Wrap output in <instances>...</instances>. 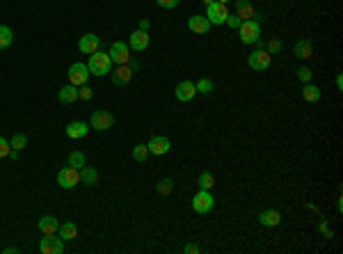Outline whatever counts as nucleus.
<instances>
[{
  "label": "nucleus",
  "instance_id": "nucleus-1",
  "mask_svg": "<svg viewBox=\"0 0 343 254\" xmlns=\"http://www.w3.org/2000/svg\"><path fill=\"white\" fill-rule=\"evenodd\" d=\"M112 67L110 53H103V50H96L90 55V62H87V69H90L91 76H108Z\"/></svg>",
  "mask_w": 343,
  "mask_h": 254
},
{
  "label": "nucleus",
  "instance_id": "nucleus-2",
  "mask_svg": "<svg viewBox=\"0 0 343 254\" xmlns=\"http://www.w3.org/2000/svg\"><path fill=\"white\" fill-rule=\"evenodd\" d=\"M238 32H240V42L243 44H247V46H250V44H256L261 39V23L259 21H243Z\"/></svg>",
  "mask_w": 343,
  "mask_h": 254
},
{
  "label": "nucleus",
  "instance_id": "nucleus-3",
  "mask_svg": "<svg viewBox=\"0 0 343 254\" xmlns=\"http://www.w3.org/2000/svg\"><path fill=\"white\" fill-rule=\"evenodd\" d=\"M270 62H273V55L266 48H261V46L254 53H250V57H247V67L252 71H266L270 67Z\"/></svg>",
  "mask_w": 343,
  "mask_h": 254
},
{
  "label": "nucleus",
  "instance_id": "nucleus-4",
  "mask_svg": "<svg viewBox=\"0 0 343 254\" xmlns=\"http://www.w3.org/2000/svg\"><path fill=\"white\" fill-rule=\"evenodd\" d=\"M213 204H215V199H213L210 190H204V188H199V192L192 197V211L199 215H206L213 208Z\"/></svg>",
  "mask_w": 343,
  "mask_h": 254
},
{
  "label": "nucleus",
  "instance_id": "nucleus-5",
  "mask_svg": "<svg viewBox=\"0 0 343 254\" xmlns=\"http://www.w3.org/2000/svg\"><path fill=\"white\" fill-rule=\"evenodd\" d=\"M206 19H208L210 25H222L224 21H227V16H229V9H227V5H222V2H210V5H206Z\"/></svg>",
  "mask_w": 343,
  "mask_h": 254
},
{
  "label": "nucleus",
  "instance_id": "nucleus-6",
  "mask_svg": "<svg viewBox=\"0 0 343 254\" xmlns=\"http://www.w3.org/2000/svg\"><path fill=\"white\" fill-rule=\"evenodd\" d=\"M57 184H60V188H73V185L80 184V169L76 167H62L60 172H57Z\"/></svg>",
  "mask_w": 343,
  "mask_h": 254
},
{
  "label": "nucleus",
  "instance_id": "nucleus-7",
  "mask_svg": "<svg viewBox=\"0 0 343 254\" xmlns=\"http://www.w3.org/2000/svg\"><path fill=\"white\" fill-rule=\"evenodd\" d=\"M39 252L42 254H62L64 252V240L60 236H44L39 240Z\"/></svg>",
  "mask_w": 343,
  "mask_h": 254
},
{
  "label": "nucleus",
  "instance_id": "nucleus-8",
  "mask_svg": "<svg viewBox=\"0 0 343 254\" xmlns=\"http://www.w3.org/2000/svg\"><path fill=\"white\" fill-rule=\"evenodd\" d=\"M90 69H87V64L83 62H73L69 67V80L71 85H76V87H80V85H85L87 80H90Z\"/></svg>",
  "mask_w": 343,
  "mask_h": 254
},
{
  "label": "nucleus",
  "instance_id": "nucleus-9",
  "mask_svg": "<svg viewBox=\"0 0 343 254\" xmlns=\"http://www.w3.org/2000/svg\"><path fill=\"white\" fill-rule=\"evenodd\" d=\"M114 124V117H112L108 110H96V113H91V128L94 131H108L112 128Z\"/></svg>",
  "mask_w": 343,
  "mask_h": 254
},
{
  "label": "nucleus",
  "instance_id": "nucleus-10",
  "mask_svg": "<svg viewBox=\"0 0 343 254\" xmlns=\"http://www.w3.org/2000/svg\"><path fill=\"white\" fill-rule=\"evenodd\" d=\"M110 60L112 64H128L131 55H128V44L124 42H114L110 46Z\"/></svg>",
  "mask_w": 343,
  "mask_h": 254
},
{
  "label": "nucleus",
  "instance_id": "nucleus-11",
  "mask_svg": "<svg viewBox=\"0 0 343 254\" xmlns=\"http://www.w3.org/2000/svg\"><path fill=\"white\" fill-rule=\"evenodd\" d=\"M174 94H176V99L181 101V103H188V101L195 99L197 87H195V83H192V80H181V83L176 85Z\"/></svg>",
  "mask_w": 343,
  "mask_h": 254
},
{
  "label": "nucleus",
  "instance_id": "nucleus-12",
  "mask_svg": "<svg viewBox=\"0 0 343 254\" xmlns=\"http://www.w3.org/2000/svg\"><path fill=\"white\" fill-rule=\"evenodd\" d=\"M78 50L80 53H85V55H91V53H96V50H101V37L96 35H85L80 37V42H78Z\"/></svg>",
  "mask_w": 343,
  "mask_h": 254
},
{
  "label": "nucleus",
  "instance_id": "nucleus-13",
  "mask_svg": "<svg viewBox=\"0 0 343 254\" xmlns=\"http://www.w3.org/2000/svg\"><path fill=\"white\" fill-rule=\"evenodd\" d=\"M131 78H133V71H131L128 64H119L114 71H110V80H112V85H117V87L128 85L131 83Z\"/></svg>",
  "mask_w": 343,
  "mask_h": 254
},
{
  "label": "nucleus",
  "instance_id": "nucleus-14",
  "mask_svg": "<svg viewBox=\"0 0 343 254\" xmlns=\"http://www.w3.org/2000/svg\"><path fill=\"white\" fill-rule=\"evenodd\" d=\"M37 229L42 231V236H55L57 229H60V220L55 215H44L39 222H37Z\"/></svg>",
  "mask_w": 343,
  "mask_h": 254
},
{
  "label": "nucleus",
  "instance_id": "nucleus-15",
  "mask_svg": "<svg viewBox=\"0 0 343 254\" xmlns=\"http://www.w3.org/2000/svg\"><path fill=\"white\" fill-rule=\"evenodd\" d=\"M236 14H238L243 21H254V19H256V21L261 23V16L254 12L250 0H236Z\"/></svg>",
  "mask_w": 343,
  "mask_h": 254
},
{
  "label": "nucleus",
  "instance_id": "nucleus-16",
  "mask_svg": "<svg viewBox=\"0 0 343 254\" xmlns=\"http://www.w3.org/2000/svg\"><path fill=\"white\" fill-rule=\"evenodd\" d=\"M149 154L154 156H165L169 151V140L165 138V135H154L151 140H149Z\"/></svg>",
  "mask_w": 343,
  "mask_h": 254
},
{
  "label": "nucleus",
  "instance_id": "nucleus-17",
  "mask_svg": "<svg viewBox=\"0 0 343 254\" xmlns=\"http://www.w3.org/2000/svg\"><path fill=\"white\" fill-rule=\"evenodd\" d=\"M188 28L195 32V35H206L210 30V23H208V19L206 16H202V14H192L188 19Z\"/></svg>",
  "mask_w": 343,
  "mask_h": 254
},
{
  "label": "nucleus",
  "instance_id": "nucleus-18",
  "mask_svg": "<svg viewBox=\"0 0 343 254\" xmlns=\"http://www.w3.org/2000/svg\"><path fill=\"white\" fill-rule=\"evenodd\" d=\"M128 44H131V48H133L135 53H142V50H147V46H149V32L135 30L133 35L128 37Z\"/></svg>",
  "mask_w": 343,
  "mask_h": 254
},
{
  "label": "nucleus",
  "instance_id": "nucleus-19",
  "mask_svg": "<svg viewBox=\"0 0 343 254\" xmlns=\"http://www.w3.org/2000/svg\"><path fill=\"white\" fill-rule=\"evenodd\" d=\"M293 55L297 57V60H309V57L314 55V44L309 42V39H300V42H295Z\"/></svg>",
  "mask_w": 343,
  "mask_h": 254
},
{
  "label": "nucleus",
  "instance_id": "nucleus-20",
  "mask_svg": "<svg viewBox=\"0 0 343 254\" xmlns=\"http://www.w3.org/2000/svg\"><path fill=\"white\" fill-rule=\"evenodd\" d=\"M259 222L263 227H277L281 222V213L274 211V208H266V211L259 213Z\"/></svg>",
  "mask_w": 343,
  "mask_h": 254
},
{
  "label": "nucleus",
  "instance_id": "nucleus-21",
  "mask_svg": "<svg viewBox=\"0 0 343 254\" xmlns=\"http://www.w3.org/2000/svg\"><path fill=\"white\" fill-rule=\"evenodd\" d=\"M90 131V124H85V121H71L69 126H67V135H69L71 140H80L85 138Z\"/></svg>",
  "mask_w": 343,
  "mask_h": 254
},
{
  "label": "nucleus",
  "instance_id": "nucleus-22",
  "mask_svg": "<svg viewBox=\"0 0 343 254\" xmlns=\"http://www.w3.org/2000/svg\"><path fill=\"white\" fill-rule=\"evenodd\" d=\"M57 101H60V103H76L78 101V87L76 85H64L62 90H60V92H57Z\"/></svg>",
  "mask_w": 343,
  "mask_h": 254
},
{
  "label": "nucleus",
  "instance_id": "nucleus-23",
  "mask_svg": "<svg viewBox=\"0 0 343 254\" xmlns=\"http://www.w3.org/2000/svg\"><path fill=\"white\" fill-rule=\"evenodd\" d=\"M80 184L94 188L98 184V172L94 167H80Z\"/></svg>",
  "mask_w": 343,
  "mask_h": 254
},
{
  "label": "nucleus",
  "instance_id": "nucleus-24",
  "mask_svg": "<svg viewBox=\"0 0 343 254\" xmlns=\"http://www.w3.org/2000/svg\"><path fill=\"white\" fill-rule=\"evenodd\" d=\"M57 236L67 243V240H73L78 236V227L73 225V222H62L60 225V229H57Z\"/></svg>",
  "mask_w": 343,
  "mask_h": 254
},
{
  "label": "nucleus",
  "instance_id": "nucleus-25",
  "mask_svg": "<svg viewBox=\"0 0 343 254\" xmlns=\"http://www.w3.org/2000/svg\"><path fill=\"white\" fill-rule=\"evenodd\" d=\"M302 99L309 101V103H314V101L320 99V90L316 87V85H309L304 83V90H302Z\"/></svg>",
  "mask_w": 343,
  "mask_h": 254
},
{
  "label": "nucleus",
  "instance_id": "nucleus-26",
  "mask_svg": "<svg viewBox=\"0 0 343 254\" xmlns=\"http://www.w3.org/2000/svg\"><path fill=\"white\" fill-rule=\"evenodd\" d=\"M12 42H14V32H12L7 25H0V50L9 48Z\"/></svg>",
  "mask_w": 343,
  "mask_h": 254
},
{
  "label": "nucleus",
  "instance_id": "nucleus-27",
  "mask_svg": "<svg viewBox=\"0 0 343 254\" xmlns=\"http://www.w3.org/2000/svg\"><path fill=\"white\" fill-rule=\"evenodd\" d=\"M131 156H133L135 162H144V161H147V156H149V147L144 144V142H140V144H135V147H133Z\"/></svg>",
  "mask_w": 343,
  "mask_h": 254
},
{
  "label": "nucleus",
  "instance_id": "nucleus-28",
  "mask_svg": "<svg viewBox=\"0 0 343 254\" xmlns=\"http://www.w3.org/2000/svg\"><path fill=\"white\" fill-rule=\"evenodd\" d=\"M195 87H197V92H202V94H210L213 90H215V83L210 80V78H199L195 83Z\"/></svg>",
  "mask_w": 343,
  "mask_h": 254
},
{
  "label": "nucleus",
  "instance_id": "nucleus-29",
  "mask_svg": "<svg viewBox=\"0 0 343 254\" xmlns=\"http://www.w3.org/2000/svg\"><path fill=\"white\" fill-rule=\"evenodd\" d=\"M215 185V177L210 174L208 169H204L202 174H199V188H204V190H210Z\"/></svg>",
  "mask_w": 343,
  "mask_h": 254
},
{
  "label": "nucleus",
  "instance_id": "nucleus-30",
  "mask_svg": "<svg viewBox=\"0 0 343 254\" xmlns=\"http://www.w3.org/2000/svg\"><path fill=\"white\" fill-rule=\"evenodd\" d=\"M85 162H87V158H85L83 151H71L69 154V165L71 167L80 169V167H85Z\"/></svg>",
  "mask_w": 343,
  "mask_h": 254
},
{
  "label": "nucleus",
  "instance_id": "nucleus-31",
  "mask_svg": "<svg viewBox=\"0 0 343 254\" xmlns=\"http://www.w3.org/2000/svg\"><path fill=\"white\" fill-rule=\"evenodd\" d=\"M25 144H28V138L23 133H16L12 140H9V147L16 149V151H21V149H25Z\"/></svg>",
  "mask_w": 343,
  "mask_h": 254
},
{
  "label": "nucleus",
  "instance_id": "nucleus-32",
  "mask_svg": "<svg viewBox=\"0 0 343 254\" xmlns=\"http://www.w3.org/2000/svg\"><path fill=\"white\" fill-rule=\"evenodd\" d=\"M156 190H158V195H169V192L174 190V181L172 179H162V181H158Z\"/></svg>",
  "mask_w": 343,
  "mask_h": 254
},
{
  "label": "nucleus",
  "instance_id": "nucleus-33",
  "mask_svg": "<svg viewBox=\"0 0 343 254\" xmlns=\"http://www.w3.org/2000/svg\"><path fill=\"white\" fill-rule=\"evenodd\" d=\"M281 48H284V44L279 42V39H270L266 46V50L270 53V55H274V53H281Z\"/></svg>",
  "mask_w": 343,
  "mask_h": 254
},
{
  "label": "nucleus",
  "instance_id": "nucleus-34",
  "mask_svg": "<svg viewBox=\"0 0 343 254\" xmlns=\"http://www.w3.org/2000/svg\"><path fill=\"white\" fill-rule=\"evenodd\" d=\"M224 23H227V25H229L231 30H238V28H240V23H243V19H240L238 14H229Z\"/></svg>",
  "mask_w": 343,
  "mask_h": 254
},
{
  "label": "nucleus",
  "instance_id": "nucleus-35",
  "mask_svg": "<svg viewBox=\"0 0 343 254\" xmlns=\"http://www.w3.org/2000/svg\"><path fill=\"white\" fill-rule=\"evenodd\" d=\"M311 76H314V73H311L309 67H300V69H297V78H300L302 83H311Z\"/></svg>",
  "mask_w": 343,
  "mask_h": 254
},
{
  "label": "nucleus",
  "instance_id": "nucleus-36",
  "mask_svg": "<svg viewBox=\"0 0 343 254\" xmlns=\"http://www.w3.org/2000/svg\"><path fill=\"white\" fill-rule=\"evenodd\" d=\"M12 147H9V140H5L2 135H0V158H7Z\"/></svg>",
  "mask_w": 343,
  "mask_h": 254
},
{
  "label": "nucleus",
  "instance_id": "nucleus-37",
  "mask_svg": "<svg viewBox=\"0 0 343 254\" xmlns=\"http://www.w3.org/2000/svg\"><path fill=\"white\" fill-rule=\"evenodd\" d=\"M91 96H94V92H91L90 87H85V85H80V87H78V99H83V101H90Z\"/></svg>",
  "mask_w": 343,
  "mask_h": 254
},
{
  "label": "nucleus",
  "instance_id": "nucleus-38",
  "mask_svg": "<svg viewBox=\"0 0 343 254\" xmlns=\"http://www.w3.org/2000/svg\"><path fill=\"white\" fill-rule=\"evenodd\" d=\"M158 2V7H162V9H174L176 5H179V0H156Z\"/></svg>",
  "mask_w": 343,
  "mask_h": 254
},
{
  "label": "nucleus",
  "instance_id": "nucleus-39",
  "mask_svg": "<svg viewBox=\"0 0 343 254\" xmlns=\"http://www.w3.org/2000/svg\"><path fill=\"white\" fill-rule=\"evenodd\" d=\"M183 252H185V254H199V252H202V247L195 245V243H188V245L183 247Z\"/></svg>",
  "mask_w": 343,
  "mask_h": 254
},
{
  "label": "nucleus",
  "instance_id": "nucleus-40",
  "mask_svg": "<svg viewBox=\"0 0 343 254\" xmlns=\"http://www.w3.org/2000/svg\"><path fill=\"white\" fill-rule=\"evenodd\" d=\"M140 30H142V32H149V21H147V19H142V21H140Z\"/></svg>",
  "mask_w": 343,
  "mask_h": 254
},
{
  "label": "nucleus",
  "instance_id": "nucleus-41",
  "mask_svg": "<svg viewBox=\"0 0 343 254\" xmlns=\"http://www.w3.org/2000/svg\"><path fill=\"white\" fill-rule=\"evenodd\" d=\"M336 90H339V92H341V90H343V78H341V73L336 76Z\"/></svg>",
  "mask_w": 343,
  "mask_h": 254
},
{
  "label": "nucleus",
  "instance_id": "nucleus-42",
  "mask_svg": "<svg viewBox=\"0 0 343 254\" xmlns=\"http://www.w3.org/2000/svg\"><path fill=\"white\" fill-rule=\"evenodd\" d=\"M14 252H19L16 247H5V254H14Z\"/></svg>",
  "mask_w": 343,
  "mask_h": 254
},
{
  "label": "nucleus",
  "instance_id": "nucleus-43",
  "mask_svg": "<svg viewBox=\"0 0 343 254\" xmlns=\"http://www.w3.org/2000/svg\"><path fill=\"white\" fill-rule=\"evenodd\" d=\"M204 5H210V2H215V0H202Z\"/></svg>",
  "mask_w": 343,
  "mask_h": 254
},
{
  "label": "nucleus",
  "instance_id": "nucleus-44",
  "mask_svg": "<svg viewBox=\"0 0 343 254\" xmlns=\"http://www.w3.org/2000/svg\"><path fill=\"white\" fill-rule=\"evenodd\" d=\"M217 2H222V5H227V2H229V0H217Z\"/></svg>",
  "mask_w": 343,
  "mask_h": 254
}]
</instances>
